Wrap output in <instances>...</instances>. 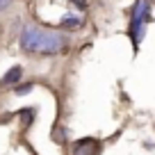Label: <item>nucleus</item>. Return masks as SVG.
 I'll return each instance as SVG.
<instances>
[{
	"label": "nucleus",
	"mask_w": 155,
	"mask_h": 155,
	"mask_svg": "<svg viewBox=\"0 0 155 155\" xmlns=\"http://www.w3.org/2000/svg\"><path fill=\"white\" fill-rule=\"evenodd\" d=\"M21 50H25L28 55H44V57H53L59 55L66 48V37L62 32H55V30H46L39 28V25H23L18 37Z\"/></svg>",
	"instance_id": "obj_1"
},
{
	"label": "nucleus",
	"mask_w": 155,
	"mask_h": 155,
	"mask_svg": "<svg viewBox=\"0 0 155 155\" xmlns=\"http://www.w3.org/2000/svg\"><path fill=\"white\" fill-rule=\"evenodd\" d=\"M150 21V2L148 0H137L135 7H132L130 14V28H128V34L132 39V48H139L141 37L146 34V23Z\"/></svg>",
	"instance_id": "obj_2"
},
{
	"label": "nucleus",
	"mask_w": 155,
	"mask_h": 155,
	"mask_svg": "<svg viewBox=\"0 0 155 155\" xmlns=\"http://www.w3.org/2000/svg\"><path fill=\"white\" fill-rule=\"evenodd\" d=\"M101 153V141L96 139H80L73 144V155H98Z\"/></svg>",
	"instance_id": "obj_3"
},
{
	"label": "nucleus",
	"mask_w": 155,
	"mask_h": 155,
	"mask_svg": "<svg viewBox=\"0 0 155 155\" xmlns=\"http://www.w3.org/2000/svg\"><path fill=\"white\" fill-rule=\"evenodd\" d=\"M82 23H84V18H80L78 14H66V16L62 18V23H59V25H62L64 30H78Z\"/></svg>",
	"instance_id": "obj_4"
},
{
	"label": "nucleus",
	"mask_w": 155,
	"mask_h": 155,
	"mask_svg": "<svg viewBox=\"0 0 155 155\" xmlns=\"http://www.w3.org/2000/svg\"><path fill=\"white\" fill-rule=\"evenodd\" d=\"M21 75H23V68H21V66H12L9 71H7V75L2 78V84H14V82H18Z\"/></svg>",
	"instance_id": "obj_5"
},
{
	"label": "nucleus",
	"mask_w": 155,
	"mask_h": 155,
	"mask_svg": "<svg viewBox=\"0 0 155 155\" xmlns=\"http://www.w3.org/2000/svg\"><path fill=\"white\" fill-rule=\"evenodd\" d=\"M32 87H34V84H32V82H28V84H21V87H16L14 91L18 94V96H25V94H30V91H32Z\"/></svg>",
	"instance_id": "obj_6"
},
{
	"label": "nucleus",
	"mask_w": 155,
	"mask_h": 155,
	"mask_svg": "<svg viewBox=\"0 0 155 155\" xmlns=\"http://www.w3.org/2000/svg\"><path fill=\"white\" fill-rule=\"evenodd\" d=\"M71 2H73V5H75L78 7V9H87V7H89V2H87V0H71Z\"/></svg>",
	"instance_id": "obj_7"
},
{
	"label": "nucleus",
	"mask_w": 155,
	"mask_h": 155,
	"mask_svg": "<svg viewBox=\"0 0 155 155\" xmlns=\"http://www.w3.org/2000/svg\"><path fill=\"white\" fill-rule=\"evenodd\" d=\"M9 2H12V0H0V12L7 9V7H9Z\"/></svg>",
	"instance_id": "obj_8"
}]
</instances>
